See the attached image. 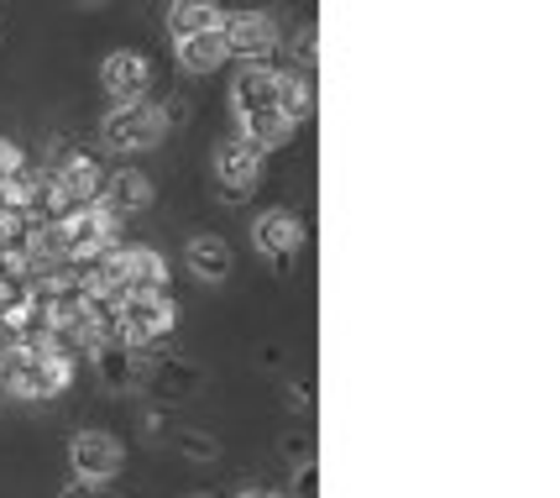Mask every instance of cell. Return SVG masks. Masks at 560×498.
Masks as SVG:
<instances>
[{
	"label": "cell",
	"instance_id": "obj_2",
	"mask_svg": "<svg viewBox=\"0 0 560 498\" xmlns=\"http://www.w3.org/2000/svg\"><path fill=\"white\" fill-rule=\"evenodd\" d=\"M58 242L63 257H100V252L116 242V210L105 199H84L58 216Z\"/></svg>",
	"mask_w": 560,
	"mask_h": 498
},
{
	"label": "cell",
	"instance_id": "obj_15",
	"mask_svg": "<svg viewBox=\"0 0 560 498\" xmlns=\"http://www.w3.org/2000/svg\"><path fill=\"white\" fill-rule=\"evenodd\" d=\"M178 48V63L189 69V74H210V69H220L225 63V37L215 32H199V37H184V43H173Z\"/></svg>",
	"mask_w": 560,
	"mask_h": 498
},
{
	"label": "cell",
	"instance_id": "obj_1",
	"mask_svg": "<svg viewBox=\"0 0 560 498\" xmlns=\"http://www.w3.org/2000/svg\"><path fill=\"white\" fill-rule=\"evenodd\" d=\"M168 137V111H158L152 100H131L116 105L105 121H100V142L110 152H147Z\"/></svg>",
	"mask_w": 560,
	"mask_h": 498
},
{
	"label": "cell",
	"instance_id": "obj_10",
	"mask_svg": "<svg viewBox=\"0 0 560 498\" xmlns=\"http://www.w3.org/2000/svg\"><path fill=\"white\" fill-rule=\"evenodd\" d=\"M184 263H189V274L199 283H225L231 278V242L215 236V231H199V236H189V247H184Z\"/></svg>",
	"mask_w": 560,
	"mask_h": 498
},
{
	"label": "cell",
	"instance_id": "obj_5",
	"mask_svg": "<svg viewBox=\"0 0 560 498\" xmlns=\"http://www.w3.org/2000/svg\"><path fill=\"white\" fill-rule=\"evenodd\" d=\"M257 169H262V152L252 148L246 137H220L215 142V195L225 205H246L252 199Z\"/></svg>",
	"mask_w": 560,
	"mask_h": 498
},
{
	"label": "cell",
	"instance_id": "obj_14",
	"mask_svg": "<svg viewBox=\"0 0 560 498\" xmlns=\"http://www.w3.org/2000/svg\"><path fill=\"white\" fill-rule=\"evenodd\" d=\"M262 105H278V74H272L268 63L262 69H242L236 84H231V111L242 116V111H262Z\"/></svg>",
	"mask_w": 560,
	"mask_h": 498
},
{
	"label": "cell",
	"instance_id": "obj_18",
	"mask_svg": "<svg viewBox=\"0 0 560 498\" xmlns=\"http://www.w3.org/2000/svg\"><path fill=\"white\" fill-rule=\"evenodd\" d=\"M16 169H26V152L16 148V142H5V137H0V178H11Z\"/></svg>",
	"mask_w": 560,
	"mask_h": 498
},
{
	"label": "cell",
	"instance_id": "obj_22",
	"mask_svg": "<svg viewBox=\"0 0 560 498\" xmlns=\"http://www.w3.org/2000/svg\"><path fill=\"white\" fill-rule=\"evenodd\" d=\"M79 5H105V0H79Z\"/></svg>",
	"mask_w": 560,
	"mask_h": 498
},
{
	"label": "cell",
	"instance_id": "obj_6",
	"mask_svg": "<svg viewBox=\"0 0 560 498\" xmlns=\"http://www.w3.org/2000/svg\"><path fill=\"white\" fill-rule=\"evenodd\" d=\"M69 462H73V477H79V483H110V477L121 473L126 451L110 430H79L69 447Z\"/></svg>",
	"mask_w": 560,
	"mask_h": 498
},
{
	"label": "cell",
	"instance_id": "obj_7",
	"mask_svg": "<svg viewBox=\"0 0 560 498\" xmlns=\"http://www.w3.org/2000/svg\"><path fill=\"white\" fill-rule=\"evenodd\" d=\"M110 257H116V274H121L126 294H158V289H168V263H163L158 247L131 242V247H110Z\"/></svg>",
	"mask_w": 560,
	"mask_h": 498
},
{
	"label": "cell",
	"instance_id": "obj_8",
	"mask_svg": "<svg viewBox=\"0 0 560 498\" xmlns=\"http://www.w3.org/2000/svg\"><path fill=\"white\" fill-rule=\"evenodd\" d=\"M252 247L262 252V257H272L278 268H289V257L304 247V221L293 210H262L252 221Z\"/></svg>",
	"mask_w": 560,
	"mask_h": 498
},
{
	"label": "cell",
	"instance_id": "obj_17",
	"mask_svg": "<svg viewBox=\"0 0 560 498\" xmlns=\"http://www.w3.org/2000/svg\"><path fill=\"white\" fill-rule=\"evenodd\" d=\"M293 58H299V69H310V74H315V63H319V37H315V26H304V32L293 37Z\"/></svg>",
	"mask_w": 560,
	"mask_h": 498
},
{
	"label": "cell",
	"instance_id": "obj_3",
	"mask_svg": "<svg viewBox=\"0 0 560 498\" xmlns=\"http://www.w3.org/2000/svg\"><path fill=\"white\" fill-rule=\"evenodd\" d=\"M116 321H121V347H131V351L163 341L173 331L168 289H158V294H121L116 299Z\"/></svg>",
	"mask_w": 560,
	"mask_h": 498
},
{
	"label": "cell",
	"instance_id": "obj_20",
	"mask_svg": "<svg viewBox=\"0 0 560 498\" xmlns=\"http://www.w3.org/2000/svg\"><path fill=\"white\" fill-rule=\"evenodd\" d=\"M63 498H105V494H100V483H69Z\"/></svg>",
	"mask_w": 560,
	"mask_h": 498
},
{
	"label": "cell",
	"instance_id": "obj_12",
	"mask_svg": "<svg viewBox=\"0 0 560 498\" xmlns=\"http://www.w3.org/2000/svg\"><path fill=\"white\" fill-rule=\"evenodd\" d=\"M236 126H242L236 137H246V142H252L257 152L283 148V142L293 137V121L283 116V111H278V105H262V111H242V116H236Z\"/></svg>",
	"mask_w": 560,
	"mask_h": 498
},
{
	"label": "cell",
	"instance_id": "obj_4",
	"mask_svg": "<svg viewBox=\"0 0 560 498\" xmlns=\"http://www.w3.org/2000/svg\"><path fill=\"white\" fill-rule=\"evenodd\" d=\"M220 37H225V58H242L246 69H262L278 53V26L268 11H236L220 16Z\"/></svg>",
	"mask_w": 560,
	"mask_h": 498
},
{
	"label": "cell",
	"instance_id": "obj_11",
	"mask_svg": "<svg viewBox=\"0 0 560 498\" xmlns=\"http://www.w3.org/2000/svg\"><path fill=\"white\" fill-rule=\"evenodd\" d=\"M100 199L116 210V221L137 216V210L152 205V178L137 174V169H116V174H105V184H100Z\"/></svg>",
	"mask_w": 560,
	"mask_h": 498
},
{
	"label": "cell",
	"instance_id": "obj_21",
	"mask_svg": "<svg viewBox=\"0 0 560 498\" xmlns=\"http://www.w3.org/2000/svg\"><path fill=\"white\" fill-rule=\"evenodd\" d=\"M242 498H283V494H272V488H246Z\"/></svg>",
	"mask_w": 560,
	"mask_h": 498
},
{
	"label": "cell",
	"instance_id": "obj_9",
	"mask_svg": "<svg viewBox=\"0 0 560 498\" xmlns=\"http://www.w3.org/2000/svg\"><path fill=\"white\" fill-rule=\"evenodd\" d=\"M100 90L116 100V105H131V100H147L152 90V63H147L142 53H110L105 63H100Z\"/></svg>",
	"mask_w": 560,
	"mask_h": 498
},
{
	"label": "cell",
	"instance_id": "obj_19",
	"mask_svg": "<svg viewBox=\"0 0 560 498\" xmlns=\"http://www.w3.org/2000/svg\"><path fill=\"white\" fill-rule=\"evenodd\" d=\"M178 447L189 451V456H199V462H210V456H215V441H210V436H195V430H189V436H178Z\"/></svg>",
	"mask_w": 560,
	"mask_h": 498
},
{
	"label": "cell",
	"instance_id": "obj_13",
	"mask_svg": "<svg viewBox=\"0 0 560 498\" xmlns=\"http://www.w3.org/2000/svg\"><path fill=\"white\" fill-rule=\"evenodd\" d=\"M220 26V5L215 0H168V37H199V32H215Z\"/></svg>",
	"mask_w": 560,
	"mask_h": 498
},
{
	"label": "cell",
	"instance_id": "obj_23",
	"mask_svg": "<svg viewBox=\"0 0 560 498\" xmlns=\"http://www.w3.org/2000/svg\"><path fill=\"white\" fill-rule=\"evenodd\" d=\"M195 498H210V494H195Z\"/></svg>",
	"mask_w": 560,
	"mask_h": 498
},
{
	"label": "cell",
	"instance_id": "obj_16",
	"mask_svg": "<svg viewBox=\"0 0 560 498\" xmlns=\"http://www.w3.org/2000/svg\"><path fill=\"white\" fill-rule=\"evenodd\" d=\"M278 111L299 126L310 111H315V84H310L304 74H278Z\"/></svg>",
	"mask_w": 560,
	"mask_h": 498
}]
</instances>
